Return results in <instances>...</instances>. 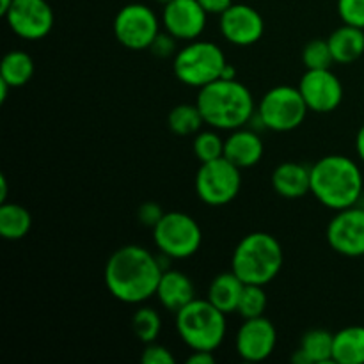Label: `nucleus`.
<instances>
[{
    "label": "nucleus",
    "mask_w": 364,
    "mask_h": 364,
    "mask_svg": "<svg viewBox=\"0 0 364 364\" xmlns=\"http://www.w3.org/2000/svg\"><path fill=\"white\" fill-rule=\"evenodd\" d=\"M9 89L13 87H11L4 78H0V103H4L7 100V92H9Z\"/></svg>",
    "instance_id": "nucleus-39"
},
{
    "label": "nucleus",
    "mask_w": 364,
    "mask_h": 364,
    "mask_svg": "<svg viewBox=\"0 0 364 364\" xmlns=\"http://www.w3.org/2000/svg\"><path fill=\"white\" fill-rule=\"evenodd\" d=\"M205 124L203 114L199 107L191 105V103H181L176 105L167 116V127L173 134L180 135V137H188V135H196L201 132V127Z\"/></svg>",
    "instance_id": "nucleus-25"
},
{
    "label": "nucleus",
    "mask_w": 364,
    "mask_h": 364,
    "mask_svg": "<svg viewBox=\"0 0 364 364\" xmlns=\"http://www.w3.org/2000/svg\"><path fill=\"white\" fill-rule=\"evenodd\" d=\"M196 288L191 277L180 270H164L156 288V299L167 311L178 313L196 299Z\"/></svg>",
    "instance_id": "nucleus-19"
},
{
    "label": "nucleus",
    "mask_w": 364,
    "mask_h": 364,
    "mask_svg": "<svg viewBox=\"0 0 364 364\" xmlns=\"http://www.w3.org/2000/svg\"><path fill=\"white\" fill-rule=\"evenodd\" d=\"M192 151L201 164L210 162V160L224 156V141L213 130L198 132L194 135V142H192Z\"/></svg>",
    "instance_id": "nucleus-29"
},
{
    "label": "nucleus",
    "mask_w": 364,
    "mask_h": 364,
    "mask_svg": "<svg viewBox=\"0 0 364 364\" xmlns=\"http://www.w3.org/2000/svg\"><path fill=\"white\" fill-rule=\"evenodd\" d=\"M355 151L361 162H364V124L359 128L358 135H355Z\"/></svg>",
    "instance_id": "nucleus-37"
},
{
    "label": "nucleus",
    "mask_w": 364,
    "mask_h": 364,
    "mask_svg": "<svg viewBox=\"0 0 364 364\" xmlns=\"http://www.w3.org/2000/svg\"><path fill=\"white\" fill-rule=\"evenodd\" d=\"M11 31L27 41H39L53 28V11L46 0H14L6 16Z\"/></svg>",
    "instance_id": "nucleus-12"
},
{
    "label": "nucleus",
    "mask_w": 364,
    "mask_h": 364,
    "mask_svg": "<svg viewBox=\"0 0 364 364\" xmlns=\"http://www.w3.org/2000/svg\"><path fill=\"white\" fill-rule=\"evenodd\" d=\"M220 78H224V80H235V78H237V68H235L233 64L228 63L226 66H224L223 73H220Z\"/></svg>",
    "instance_id": "nucleus-38"
},
{
    "label": "nucleus",
    "mask_w": 364,
    "mask_h": 364,
    "mask_svg": "<svg viewBox=\"0 0 364 364\" xmlns=\"http://www.w3.org/2000/svg\"><path fill=\"white\" fill-rule=\"evenodd\" d=\"M333 363L364 364V327L348 326L334 333Z\"/></svg>",
    "instance_id": "nucleus-22"
},
{
    "label": "nucleus",
    "mask_w": 364,
    "mask_h": 364,
    "mask_svg": "<svg viewBox=\"0 0 364 364\" xmlns=\"http://www.w3.org/2000/svg\"><path fill=\"white\" fill-rule=\"evenodd\" d=\"M364 178L358 164L345 155H327L311 166V194L326 208L340 212L358 205Z\"/></svg>",
    "instance_id": "nucleus-3"
},
{
    "label": "nucleus",
    "mask_w": 364,
    "mask_h": 364,
    "mask_svg": "<svg viewBox=\"0 0 364 364\" xmlns=\"http://www.w3.org/2000/svg\"><path fill=\"white\" fill-rule=\"evenodd\" d=\"M32 228V215L16 203H0V235L6 240H21Z\"/></svg>",
    "instance_id": "nucleus-24"
},
{
    "label": "nucleus",
    "mask_w": 364,
    "mask_h": 364,
    "mask_svg": "<svg viewBox=\"0 0 364 364\" xmlns=\"http://www.w3.org/2000/svg\"><path fill=\"white\" fill-rule=\"evenodd\" d=\"M208 13L198 0H171L162 9V25L178 41H194L205 32Z\"/></svg>",
    "instance_id": "nucleus-16"
},
{
    "label": "nucleus",
    "mask_w": 364,
    "mask_h": 364,
    "mask_svg": "<svg viewBox=\"0 0 364 364\" xmlns=\"http://www.w3.org/2000/svg\"><path fill=\"white\" fill-rule=\"evenodd\" d=\"M272 187L284 199H299L311 194V167L299 162H283L274 169Z\"/></svg>",
    "instance_id": "nucleus-18"
},
{
    "label": "nucleus",
    "mask_w": 364,
    "mask_h": 364,
    "mask_svg": "<svg viewBox=\"0 0 364 364\" xmlns=\"http://www.w3.org/2000/svg\"><path fill=\"white\" fill-rule=\"evenodd\" d=\"M153 242L166 258L187 259L201 247L203 231L188 213L167 212L153 228Z\"/></svg>",
    "instance_id": "nucleus-8"
},
{
    "label": "nucleus",
    "mask_w": 364,
    "mask_h": 364,
    "mask_svg": "<svg viewBox=\"0 0 364 364\" xmlns=\"http://www.w3.org/2000/svg\"><path fill=\"white\" fill-rule=\"evenodd\" d=\"M155 2H159V4H162V6H166V4H169L171 0H155Z\"/></svg>",
    "instance_id": "nucleus-42"
},
{
    "label": "nucleus",
    "mask_w": 364,
    "mask_h": 364,
    "mask_svg": "<svg viewBox=\"0 0 364 364\" xmlns=\"http://www.w3.org/2000/svg\"><path fill=\"white\" fill-rule=\"evenodd\" d=\"M327 244L334 252L345 258L364 256V206H350L336 212L327 224Z\"/></svg>",
    "instance_id": "nucleus-11"
},
{
    "label": "nucleus",
    "mask_w": 364,
    "mask_h": 364,
    "mask_svg": "<svg viewBox=\"0 0 364 364\" xmlns=\"http://www.w3.org/2000/svg\"><path fill=\"white\" fill-rule=\"evenodd\" d=\"M188 364H212L215 363V355L210 350H192L191 358L187 359Z\"/></svg>",
    "instance_id": "nucleus-36"
},
{
    "label": "nucleus",
    "mask_w": 364,
    "mask_h": 364,
    "mask_svg": "<svg viewBox=\"0 0 364 364\" xmlns=\"http://www.w3.org/2000/svg\"><path fill=\"white\" fill-rule=\"evenodd\" d=\"M302 63L306 70H329L334 64L333 52L327 39H313L302 50Z\"/></svg>",
    "instance_id": "nucleus-30"
},
{
    "label": "nucleus",
    "mask_w": 364,
    "mask_h": 364,
    "mask_svg": "<svg viewBox=\"0 0 364 364\" xmlns=\"http://www.w3.org/2000/svg\"><path fill=\"white\" fill-rule=\"evenodd\" d=\"M334 334L326 329H309L302 336L299 348L306 352L311 364L333 363Z\"/></svg>",
    "instance_id": "nucleus-26"
},
{
    "label": "nucleus",
    "mask_w": 364,
    "mask_h": 364,
    "mask_svg": "<svg viewBox=\"0 0 364 364\" xmlns=\"http://www.w3.org/2000/svg\"><path fill=\"white\" fill-rule=\"evenodd\" d=\"M155 11L144 4H127L114 18V36L128 50H148L160 34Z\"/></svg>",
    "instance_id": "nucleus-10"
},
{
    "label": "nucleus",
    "mask_w": 364,
    "mask_h": 364,
    "mask_svg": "<svg viewBox=\"0 0 364 364\" xmlns=\"http://www.w3.org/2000/svg\"><path fill=\"white\" fill-rule=\"evenodd\" d=\"M223 38L235 46H251L263 38L265 21L262 14L247 4H233L219 20Z\"/></svg>",
    "instance_id": "nucleus-15"
},
{
    "label": "nucleus",
    "mask_w": 364,
    "mask_h": 364,
    "mask_svg": "<svg viewBox=\"0 0 364 364\" xmlns=\"http://www.w3.org/2000/svg\"><path fill=\"white\" fill-rule=\"evenodd\" d=\"M267 302H269V299H267L265 287H259V284H245L244 291L240 295V301H238L237 313L244 320L263 316Z\"/></svg>",
    "instance_id": "nucleus-28"
},
{
    "label": "nucleus",
    "mask_w": 364,
    "mask_h": 364,
    "mask_svg": "<svg viewBox=\"0 0 364 364\" xmlns=\"http://www.w3.org/2000/svg\"><path fill=\"white\" fill-rule=\"evenodd\" d=\"M196 105L203 114L205 124L213 130L233 132L245 127L256 114L255 96L247 85L235 80H219L199 89Z\"/></svg>",
    "instance_id": "nucleus-2"
},
{
    "label": "nucleus",
    "mask_w": 364,
    "mask_h": 364,
    "mask_svg": "<svg viewBox=\"0 0 364 364\" xmlns=\"http://www.w3.org/2000/svg\"><path fill=\"white\" fill-rule=\"evenodd\" d=\"M180 340L191 350L215 352L226 338V313L208 299H194L185 308L174 313Z\"/></svg>",
    "instance_id": "nucleus-5"
},
{
    "label": "nucleus",
    "mask_w": 364,
    "mask_h": 364,
    "mask_svg": "<svg viewBox=\"0 0 364 364\" xmlns=\"http://www.w3.org/2000/svg\"><path fill=\"white\" fill-rule=\"evenodd\" d=\"M176 38H173V36L169 34V32H160L159 36L155 38V41H153V45L149 46V50H151L153 53H155L156 57H160V59H167V57H174L176 55Z\"/></svg>",
    "instance_id": "nucleus-33"
},
{
    "label": "nucleus",
    "mask_w": 364,
    "mask_h": 364,
    "mask_svg": "<svg viewBox=\"0 0 364 364\" xmlns=\"http://www.w3.org/2000/svg\"><path fill=\"white\" fill-rule=\"evenodd\" d=\"M309 109L299 87L277 85L269 89L256 107L259 127L272 132H291L304 123Z\"/></svg>",
    "instance_id": "nucleus-7"
},
{
    "label": "nucleus",
    "mask_w": 364,
    "mask_h": 364,
    "mask_svg": "<svg viewBox=\"0 0 364 364\" xmlns=\"http://www.w3.org/2000/svg\"><path fill=\"white\" fill-rule=\"evenodd\" d=\"M276 345L277 331L265 316L244 320L235 336V350L249 363H262L269 359Z\"/></svg>",
    "instance_id": "nucleus-14"
},
{
    "label": "nucleus",
    "mask_w": 364,
    "mask_h": 364,
    "mask_svg": "<svg viewBox=\"0 0 364 364\" xmlns=\"http://www.w3.org/2000/svg\"><path fill=\"white\" fill-rule=\"evenodd\" d=\"M327 41L333 52L334 63H355L364 53V28L343 23L327 38Z\"/></svg>",
    "instance_id": "nucleus-20"
},
{
    "label": "nucleus",
    "mask_w": 364,
    "mask_h": 364,
    "mask_svg": "<svg viewBox=\"0 0 364 364\" xmlns=\"http://www.w3.org/2000/svg\"><path fill=\"white\" fill-rule=\"evenodd\" d=\"M142 364H174L176 359L171 354V350H167L164 345H159L156 341L146 345L144 352L141 355Z\"/></svg>",
    "instance_id": "nucleus-32"
},
{
    "label": "nucleus",
    "mask_w": 364,
    "mask_h": 364,
    "mask_svg": "<svg viewBox=\"0 0 364 364\" xmlns=\"http://www.w3.org/2000/svg\"><path fill=\"white\" fill-rule=\"evenodd\" d=\"M338 14L343 23L364 28V0H338Z\"/></svg>",
    "instance_id": "nucleus-31"
},
{
    "label": "nucleus",
    "mask_w": 364,
    "mask_h": 364,
    "mask_svg": "<svg viewBox=\"0 0 364 364\" xmlns=\"http://www.w3.org/2000/svg\"><path fill=\"white\" fill-rule=\"evenodd\" d=\"M265 146L262 137L256 132L245 130L244 127L237 128L224 139V156L235 166L244 169H251L262 160Z\"/></svg>",
    "instance_id": "nucleus-17"
},
{
    "label": "nucleus",
    "mask_w": 364,
    "mask_h": 364,
    "mask_svg": "<svg viewBox=\"0 0 364 364\" xmlns=\"http://www.w3.org/2000/svg\"><path fill=\"white\" fill-rule=\"evenodd\" d=\"M32 75H34V60L27 52L11 50L4 55L0 63V78H4L11 87H23L32 80Z\"/></svg>",
    "instance_id": "nucleus-23"
},
{
    "label": "nucleus",
    "mask_w": 364,
    "mask_h": 364,
    "mask_svg": "<svg viewBox=\"0 0 364 364\" xmlns=\"http://www.w3.org/2000/svg\"><path fill=\"white\" fill-rule=\"evenodd\" d=\"M13 2L14 0H0V14H2V16H6L7 11L13 6Z\"/></svg>",
    "instance_id": "nucleus-41"
},
{
    "label": "nucleus",
    "mask_w": 364,
    "mask_h": 364,
    "mask_svg": "<svg viewBox=\"0 0 364 364\" xmlns=\"http://www.w3.org/2000/svg\"><path fill=\"white\" fill-rule=\"evenodd\" d=\"M160 259L142 245H123L105 263V287L124 304H142L156 294L164 274Z\"/></svg>",
    "instance_id": "nucleus-1"
},
{
    "label": "nucleus",
    "mask_w": 364,
    "mask_h": 364,
    "mask_svg": "<svg viewBox=\"0 0 364 364\" xmlns=\"http://www.w3.org/2000/svg\"><path fill=\"white\" fill-rule=\"evenodd\" d=\"M162 212V206L159 205V203H153V201H148V203H142L141 206H139L137 210V219L139 223L144 224V226L148 228H155L156 224H159V220L164 217Z\"/></svg>",
    "instance_id": "nucleus-34"
},
{
    "label": "nucleus",
    "mask_w": 364,
    "mask_h": 364,
    "mask_svg": "<svg viewBox=\"0 0 364 364\" xmlns=\"http://www.w3.org/2000/svg\"><path fill=\"white\" fill-rule=\"evenodd\" d=\"M299 91L309 110L329 114L343 102V85L333 70H306L299 82Z\"/></svg>",
    "instance_id": "nucleus-13"
},
{
    "label": "nucleus",
    "mask_w": 364,
    "mask_h": 364,
    "mask_svg": "<svg viewBox=\"0 0 364 364\" xmlns=\"http://www.w3.org/2000/svg\"><path fill=\"white\" fill-rule=\"evenodd\" d=\"M208 14H223L228 7L233 6V0H198Z\"/></svg>",
    "instance_id": "nucleus-35"
},
{
    "label": "nucleus",
    "mask_w": 364,
    "mask_h": 364,
    "mask_svg": "<svg viewBox=\"0 0 364 364\" xmlns=\"http://www.w3.org/2000/svg\"><path fill=\"white\" fill-rule=\"evenodd\" d=\"M132 331L141 343L148 345L156 341L160 331H162V318H160L159 311L148 308V306H141L135 309L134 316H132Z\"/></svg>",
    "instance_id": "nucleus-27"
},
{
    "label": "nucleus",
    "mask_w": 364,
    "mask_h": 364,
    "mask_svg": "<svg viewBox=\"0 0 364 364\" xmlns=\"http://www.w3.org/2000/svg\"><path fill=\"white\" fill-rule=\"evenodd\" d=\"M228 64L223 48L212 41L194 39L173 57V71L181 84L201 89L219 80Z\"/></svg>",
    "instance_id": "nucleus-6"
},
{
    "label": "nucleus",
    "mask_w": 364,
    "mask_h": 364,
    "mask_svg": "<svg viewBox=\"0 0 364 364\" xmlns=\"http://www.w3.org/2000/svg\"><path fill=\"white\" fill-rule=\"evenodd\" d=\"M284 252L281 242L265 231H255L242 238L231 256V270L245 284L267 287L281 272Z\"/></svg>",
    "instance_id": "nucleus-4"
},
{
    "label": "nucleus",
    "mask_w": 364,
    "mask_h": 364,
    "mask_svg": "<svg viewBox=\"0 0 364 364\" xmlns=\"http://www.w3.org/2000/svg\"><path fill=\"white\" fill-rule=\"evenodd\" d=\"M245 283L233 272H223L219 276L213 277V281L208 287V299L215 308H219L220 311H224L226 315L230 313H237L238 301H240V295L244 291Z\"/></svg>",
    "instance_id": "nucleus-21"
},
{
    "label": "nucleus",
    "mask_w": 364,
    "mask_h": 364,
    "mask_svg": "<svg viewBox=\"0 0 364 364\" xmlns=\"http://www.w3.org/2000/svg\"><path fill=\"white\" fill-rule=\"evenodd\" d=\"M7 199V178L0 176V203H6Z\"/></svg>",
    "instance_id": "nucleus-40"
},
{
    "label": "nucleus",
    "mask_w": 364,
    "mask_h": 364,
    "mask_svg": "<svg viewBox=\"0 0 364 364\" xmlns=\"http://www.w3.org/2000/svg\"><path fill=\"white\" fill-rule=\"evenodd\" d=\"M194 185L196 194L205 205L224 206L240 194L242 169L226 156L203 162L196 173Z\"/></svg>",
    "instance_id": "nucleus-9"
}]
</instances>
